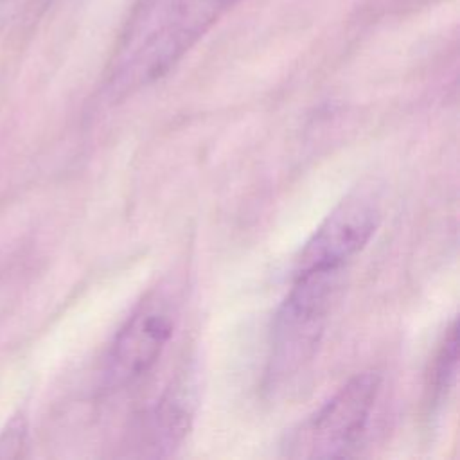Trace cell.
I'll list each match as a JSON object with an SVG mask.
<instances>
[{
  "label": "cell",
  "instance_id": "6da1fadb",
  "mask_svg": "<svg viewBox=\"0 0 460 460\" xmlns=\"http://www.w3.org/2000/svg\"><path fill=\"white\" fill-rule=\"evenodd\" d=\"M340 273L341 270L295 273V282L273 318L266 368L270 388L289 383L314 358L340 286Z\"/></svg>",
  "mask_w": 460,
  "mask_h": 460
},
{
  "label": "cell",
  "instance_id": "7a4b0ae2",
  "mask_svg": "<svg viewBox=\"0 0 460 460\" xmlns=\"http://www.w3.org/2000/svg\"><path fill=\"white\" fill-rule=\"evenodd\" d=\"M379 385L381 377L376 372H361L349 379L291 435L288 455L302 458L350 455L367 431Z\"/></svg>",
  "mask_w": 460,
  "mask_h": 460
},
{
  "label": "cell",
  "instance_id": "3957f363",
  "mask_svg": "<svg viewBox=\"0 0 460 460\" xmlns=\"http://www.w3.org/2000/svg\"><path fill=\"white\" fill-rule=\"evenodd\" d=\"M178 296L172 286L151 289L117 331L106 358V379L126 386L153 370L172 338Z\"/></svg>",
  "mask_w": 460,
  "mask_h": 460
},
{
  "label": "cell",
  "instance_id": "277c9868",
  "mask_svg": "<svg viewBox=\"0 0 460 460\" xmlns=\"http://www.w3.org/2000/svg\"><path fill=\"white\" fill-rule=\"evenodd\" d=\"M379 219V201L370 190L350 192L307 239L296 257L295 273L307 270H343L345 262L370 241Z\"/></svg>",
  "mask_w": 460,
  "mask_h": 460
},
{
  "label": "cell",
  "instance_id": "5b68a950",
  "mask_svg": "<svg viewBox=\"0 0 460 460\" xmlns=\"http://www.w3.org/2000/svg\"><path fill=\"white\" fill-rule=\"evenodd\" d=\"M190 410L189 404L178 395L164 397L155 410L147 415L144 438L147 447H153V455H164V449H172L183 438L189 428Z\"/></svg>",
  "mask_w": 460,
  "mask_h": 460
},
{
  "label": "cell",
  "instance_id": "8992f818",
  "mask_svg": "<svg viewBox=\"0 0 460 460\" xmlns=\"http://www.w3.org/2000/svg\"><path fill=\"white\" fill-rule=\"evenodd\" d=\"M456 370H458V329H456V320H453L431 361L428 388L433 402L444 401V397H447L449 390L455 386Z\"/></svg>",
  "mask_w": 460,
  "mask_h": 460
},
{
  "label": "cell",
  "instance_id": "52a82bcc",
  "mask_svg": "<svg viewBox=\"0 0 460 460\" xmlns=\"http://www.w3.org/2000/svg\"><path fill=\"white\" fill-rule=\"evenodd\" d=\"M23 438H25V424L23 419L20 417H13L5 429L0 433V458H7L13 456V447L20 449L23 446Z\"/></svg>",
  "mask_w": 460,
  "mask_h": 460
}]
</instances>
